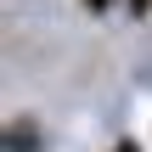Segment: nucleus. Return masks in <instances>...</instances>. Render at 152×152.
Segmentation results:
<instances>
[{
	"instance_id": "1",
	"label": "nucleus",
	"mask_w": 152,
	"mask_h": 152,
	"mask_svg": "<svg viewBox=\"0 0 152 152\" xmlns=\"http://www.w3.org/2000/svg\"><path fill=\"white\" fill-rule=\"evenodd\" d=\"M85 6H90V11H107V6H113V0H85Z\"/></svg>"
},
{
	"instance_id": "2",
	"label": "nucleus",
	"mask_w": 152,
	"mask_h": 152,
	"mask_svg": "<svg viewBox=\"0 0 152 152\" xmlns=\"http://www.w3.org/2000/svg\"><path fill=\"white\" fill-rule=\"evenodd\" d=\"M113 152H135V147H130V141H118V147H113Z\"/></svg>"
}]
</instances>
